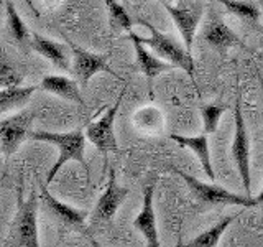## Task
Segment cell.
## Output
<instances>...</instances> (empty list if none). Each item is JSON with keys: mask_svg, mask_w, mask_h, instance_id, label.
I'll use <instances>...</instances> for the list:
<instances>
[{"mask_svg": "<svg viewBox=\"0 0 263 247\" xmlns=\"http://www.w3.org/2000/svg\"><path fill=\"white\" fill-rule=\"evenodd\" d=\"M237 216H227L222 218L217 224H214L212 227H209L208 231H204L199 236H196L194 239H191L189 242L183 244L181 247H217L220 237L224 236V233L227 231V227L232 224L234 219Z\"/></svg>", "mask_w": 263, "mask_h": 247, "instance_id": "ffe728a7", "label": "cell"}, {"mask_svg": "<svg viewBox=\"0 0 263 247\" xmlns=\"http://www.w3.org/2000/svg\"><path fill=\"white\" fill-rule=\"evenodd\" d=\"M257 201H258V204H261V206H263V188H261V191H260V195L257 196Z\"/></svg>", "mask_w": 263, "mask_h": 247, "instance_id": "484cf974", "label": "cell"}, {"mask_svg": "<svg viewBox=\"0 0 263 247\" xmlns=\"http://www.w3.org/2000/svg\"><path fill=\"white\" fill-rule=\"evenodd\" d=\"M156 2H160V4H170V2H175V0H156Z\"/></svg>", "mask_w": 263, "mask_h": 247, "instance_id": "4316f807", "label": "cell"}, {"mask_svg": "<svg viewBox=\"0 0 263 247\" xmlns=\"http://www.w3.org/2000/svg\"><path fill=\"white\" fill-rule=\"evenodd\" d=\"M202 38L205 40V43L219 53H226L227 49L238 46V45L242 46L240 38H238L235 33L227 27L219 15L209 16V20L204 25Z\"/></svg>", "mask_w": 263, "mask_h": 247, "instance_id": "7c38bea8", "label": "cell"}, {"mask_svg": "<svg viewBox=\"0 0 263 247\" xmlns=\"http://www.w3.org/2000/svg\"><path fill=\"white\" fill-rule=\"evenodd\" d=\"M33 114L30 111L16 112L0 120V153L10 156L31 135Z\"/></svg>", "mask_w": 263, "mask_h": 247, "instance_id": "ba28073f", "label": "cell"}, {"mask_svg": "<svg viewBox=\"0 0 263 247\" xmlns=\"http://www.w3.org/2000/svg\"><path fill=\"white\" fill-rule=\"evenodd\" d=\"M5 13H7V23H8V30H10L13 40L18 43L20 46H27L30 45L31 37L30 31L27 28V23L22 20V16L16 10V7L13 4V0H7L5 2Z\"/></svg>", "mask_w": 263, "mask_h": 247, "instance_id": "44dd1931", "label": "cell"}, {"mask_svg": "<svg viewBox=\"0 0 263 247\" xmlns=\"http://www.w3.org/2000/svg\"><path fill=\"white\" fill-rule=\"evenodd\" d=\"M128 38L132 40V43H134L135 55H137V64H138L140 71H142L150 81L155 79L156 76H160L161 73H166V71L175 68L173 64L163 61L161 58L150 53V48L145 46L142 43V40H140V37L135 35L134 31L128 33Z\"/></svg>", "mask_w": 263, "mask_h": 247, "instance_id": "2e32d148", "label": "cell"}, {"mask_svg": "<svg viewBox=\"0 0 263 247\" xmlns=\"http://www.w3.org/2000/svg\"><path fill=\"white\" fill-rule=\"evenodd\" d=\"M140 23H142L143 27H146V30L150 31V37L148 38H140L142 43L150 48L153 53H156V56L161 58L163 61L173 64L175 68H181L193 78L194 61H193L191 53L186 49L184 43H179L175 37L156 30L152 23L143 22V20H140Z\"/></svg>", "mask_w": 263, "mask_h": 247, "instance_id": "7a4b0ae2", "label": "cell"}, {"mask_svg": "<svg viewBox=\"0 0 263 247\" xmlns=\"http://www.w3.org/2000/svg\"><path fill=\"white\" fill-rule=\"evenodd\" d=\"M226 112H227V107L220 105V104H204V105H201V117H202V127H204L205 135L214 134V132L217 130L219 122Z\"/></svg>", "mask_w": 263, "mask_h": 247, "instance_id": "cb8c5ba5", "label": "cell"}, {"mask_svg": "<svg viewBox=\"0 0 263 247\" xmlns=\"http://www.w3.org/2000/svg\"><path fill=\"white\" fill-rule=\"evenodd\" d=\"M40 87L49 94H54L64 99V101L84 105V99L81 96L78 79H71L68 76H64V74H46L41 79Z\"/></svg>", "mask_w": 263, "mask_h": 247, "instance_id": "5bb4252c", "label": "cell"}, {"mask_svg": "<svg viewBox=\"0 0 263 247\" xmlns=\"http://www.w3.org/2000/svg\"><path fill=\"white\" fill-rule=\"evenodd\" d=\"M127 196H128V188L120 186L117 183L115 171L110 168L105 189H104V193L101 195V198H99V201L96 204L94 221H97V222H110L115 214H117L119 208L123 204V201L127 200Z\"/></svg>", "mask_w": 263, "mask_h": 247, "instance_id": "30bf717a", "label": "cell"}, {"mask_svg": "<svg viewBox=\"0 0 263 247\" xmlns=\"http://www.w3.org/2000/svg\"><path fill=\"white\" fill-rule=\"evenodd\" d=\"M0 185H2V181H0Z\"/></svg>", "mask_w": 263, "mask_h": 247, "instance_id": "f1b7e54d", "label": "cell"}, {"mask_svg": "<svg viewBox=\"0 0 263 247\" xmlns=\"http://www.w3.org/2000/svg\"><path fill=\"white\" fill-rule=\"evenodd\" d=\"M22 81H23L22 74L16 71L5 58H2V60H0V89L22 86Z\"/></svg>", "mask_w": 263, "mask_h": 247, "instance_id": "d4e9b609", "label": "cell"}, {"mask_svg": "<svg viewBox=\"0 0 263 247\" xmlns=\"http://www.w3.org/2000/svg\"><path fill=\"white\" fill-rule=\"evenodd\" d=\"M31 140L35 142H45L54 145L58 148V160L48 171L46 185H51L60 170L68 162H79L87 170L86 163V132L84 130H71V132H49V130H36L31 132Z\"/></svg>", "mask_w": 263, "mask_h": 247, "instance_id": "6da1fadb", "label": "cell"}, {"mask_svg": "<svg viewBox=\"0 0 263 247\" xmlns=\"http://www.w3.org/2000/svg\"><path fill=\"white\" fill-rule=\"evenodd\" d=\"M68 45L72 53V73L81 86H87L89 81L97 73H109L114 78L120 79L119 74L109 66V56L107 55H97L92 51H87V49L74 45L72 41H68Z\"/></svg>", "mask_w": 263, "mask_h": 247, "instance_id": "9c48e42d", "label": "cell"}, {"mask_svg": "<svg viewBox=\"0 0 263 247\" xmlns=\"http://www.w3.org/2000/svg\"><path fill=\"white\" fill-rule=\"evenodd\" d=\"M40 198L45 201V204L48 206V209L51 211L61 222H64V224H68V226H71V227H78V229H82V227H84L86 219H87V211H84V209H78V208H72V206H69V204H66V203L60 201L58 198H54L51 193L48 191L46 185H45V186H41Z\"/></svg>", "mask_w": 263, "mask_h": 247, "instance_id": "9a60e30c", "label": "cell"}, {"mask_svg": "<svg viewBox=\"0 0 263 247\" xmlns=\"http://www.w3.org/2000/svg\"><path fill=\"white\" fill-rule=\"evenodd\" d=\"M216 2L222 4L227 10L238 16L240 20L250 22V23H258L261 13V8H258L257 4L249 2V0H216Z\"/></svg>", "mask_w": 263, "mask_h": 247, "instance_id": "7402d4cb", "label": "cell"}, {"mask_svg": "<svg viewBox=\"0 0 263 247\" xmlns=\"http://www.w3.org/2000/svg\"><path fill=\"white\" fill-rule=\"evenodd\" d=\"M164 8L170 13L173 23L176 25V28L179 31V37L183 40V43L189 53L193 51V45H194V38H196V31L199 27L202 13H204V7L199 2H194V0H183L176 5L171 4H164Z\"/></svg>", "mask_w": 263, "mask_h": 247, "instance_id": "8992f818", "label": "cell"}, {"mask_svg": "<svg viewBox=\"0 0 263 247\" xmlns=\"http://www.w3.org/2000/svg\"><path fill=\"white\" fill-rule=\"evenodd\" d=\"M36 89V86H16L0 89V114L22 111L30 102V99Z\"/></svg>", "mask_w": 263, "mask_h": 247, "instance_id": "d6986e66", "label": "cell"}, {"mask_svg": "<svg viewBox=\"0 0 263 247\" xmlns=\"http://www.w3.org/2000/svg\"><path fill=\"white\" fill-rule=\"evenodd\" d=\"M104 2L107 7V13H109V23L112 30L130 33L134 28V20L125 10V7L119 4L117 0H104Z\"/></svg>", "mask_w": 263, "mask_h": 247, "instance_id": "603a6c76", "label": "cell"}, {"mask_svg": "<svg viewBox=\"0 0 263 247\" xmlns=\"http://www.w3.org/2000/svg\"><path fill=\"white\" fill-rule=\"evenodd\" d=\"M30 48L40 56H43L45 60H48L51 64H54L58 69L72 71V64L69 61V55H68V49H66V45L58 43V41L46 38L43 35H38V33H33Z\"/></svg>", "mask_w": 263, "mask_h": 247, "instance_id": "4fadbf2b", "label": "cell"}, {"mask_svg": "<svg viewBox=\"0 0 263 247\" xmlns=\"http://www.w3.org/2000/svg\"><path fill=\"white\" fill-rule=\"evenodd\" d=\"M153 195H155V185L150 183L143 188V204L140 209L138 216L134 219V226L143 234L146 247H161L160 236H158V226H156V216H155V206H153Z\"/></svg>", "mask_w": 263, "mask_h": 247, "instance_id": "8fae6325", "label": "cell"}, {"mask_svg": "<svg viewBox=\"0 0 263 247\" xmlns=\"http://www.w3.org/2000/svg\"><path fill=\"white\" fill-rule=\"evenodd\" d=\"M173 171L178 173V175L186 181V185L189 189L193 191V195L197 198V201L208 206H216V204H232V206H242V208H252V206H257L258 201L257 198L252 196H242V195H235L229 189L222 188L216 183H202L197 178L187 175L186 171L179 170V168H173Z\"/></svg>", "mask_w": 263, "mask_h": 247, "instance_id": "277c9868", "label": "cell"}, {"mask_svg": "<svg viewBox=\"0 0 263 247\" xmlns=\"http://www.w3.org/2000/svg\"><path fill=\"white\" fill-rule=\"evenodd\" d=\"M135 129L143 135H160L164 129V114L155 105H145L132 117Z\"/></svg>", "mask_w": 263, "mask_h": 247, "instance_id": "ac0fdd59", "label": "cell"}, {"mask_svg": "<svg viewBox=\"0 0 263 247\" xmlns=\"http://www.w3.org/2000/svg\"><path fill=\"white\" fill-rule=\"evenodd\" d=\"M171 140L178 142L181 147H186L189 150H193V153L197 156L204 173L208 175L209 180H216V173L212 168V162H211V152H209V140L208 135H194V137H186V135H178V134H171Z\"/></svg>", "mask_w": 263, "mask_h": 247, "instance_id": "e0dca14e", "label": "cell"}, {"mask_svg": "<svg viewBox=\"0 0 263 247\" xmlns=\"http://www.w3.org/2000/svg\"><path fill=\"white\" fill-rule=\"evenodd\" d=\"M125 93H127V86L122 89V93L117 101H115V104L109 107L97 120L90 122L84 130L86 138L102 153L119 150L117 138H115V132H114V122H115V117H117L119 107L122 104V99L125 96Z\"/></svg>", "mask_w": 263, "mask_h": 247, "instance_id": "52a82bcc", "label": "cell"}, {"mask_svg": "<svg viewBox=\"0 0 263 247\" xmlns=\"http://www.w3.org/2000/svg\"><path fill=\"white\" fill-rule=\"evenodd\" d=\"M261 13H263V4H261Z\"/></svg>", "mask_w": 263, "mask_h": 247, "instance_id": "83f0119b", "label": "cell"}, {"mask_svg": "<svg viewBox=\"0 0 263 247\" xmlns=\"http://www.w3.org/2000/svg\"><path fill=\"white\" fill-rule=\"evenodd\" d=\"M232 158L247 196H252V171H250V138L247 132L240 97H237L235 102V129H234V140H232Z\"/></svg>", "mask_w": 263, "mask_h": 247, "instance_id": "5b68a950", "label": "cell"}, {"mask_svg": "<svg viewBox=\"0 0 263 247\" xmlns=\"http://www.w3.org/2000/svg\"><path fill=\"white\" fill-rule=\"evenodd\" d=\"M13 247H41L38 234V195L31 193L23 200L18 193V209L12 222Z\"/></svg>", "mask_w": 263, "mask_h": 247, "instance_id": "3957f363", "label": "cell"}]
</instances>
